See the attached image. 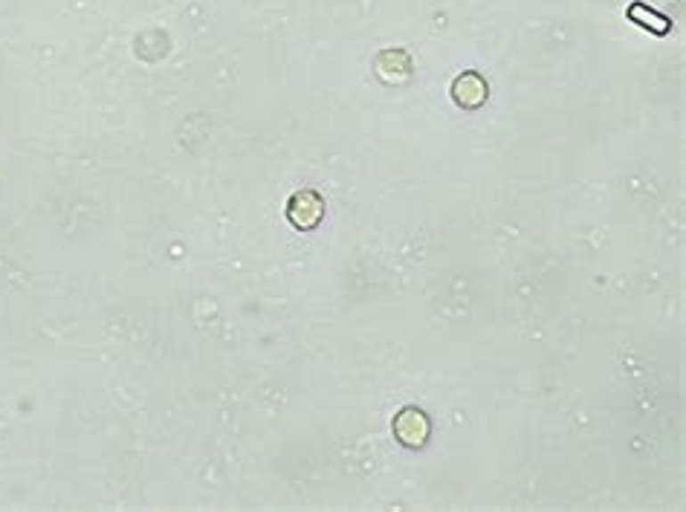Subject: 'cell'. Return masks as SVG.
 Instances as JSON below:
<instances>
[{"label": "cell", "instance_id": "6da1fadb", "mask_svg": "<svg viewBox=\"0 0 686 512\" xmlns=\"http://www.w3.org/2000/svg\"><path fill=\"white\" fill-rule=\"evenodd\" d=\"M486 96H490V87H486V81L478 73H463L455 78V85H452V99H455V104H461V108H470V110L481 108Z\"/></svg>", "mask_w": 686, "mask_h": 512}, {"label": "cell", "instance_id": "7a4b0ae2", "mask_svg": "<svg viewBox=\"0 0 686 512\" xmlns=\"http://www.w3.org/2000/svg\"><path fill=\"white\" fill-rule=\"evenodd\" d=\"M397 420H403V423H394V432H397V437L403 440V443L405 446H421L426 440V435H429L426 417L421 411H414V409H405V411H400Z\"/></svg>", "mask_w": 686, "mask_h": 512}]
</instances>
